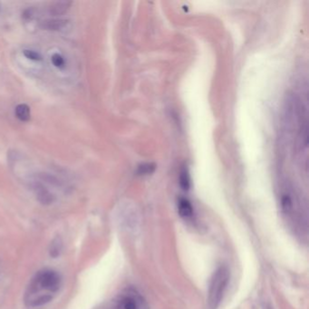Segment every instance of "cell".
Here are the masks:
<instances>
[{"instance_id": "ba28073f", "label": "cell", "mask_w": 309, "mask_h": 309, "mask_svg": "<svg viewBox=\"0 0 309 309\" xmlns=\"http://www.w3.org/2000/svg\"><path fill=\"white\" fill-rule=\"evenodd\" d=\"M63 250V240L61 237H56L51 242L49 246V254L53 258H56L60 256Z\"/></svg>"}, {"instance_id": "7c38bea8", "label": "cell", "mask_w": 309, "mask_h": 309, "mask_svg": "<svg viewBox=\"0 0 309 309\" xmlns=\"http://www.w3.org/2000/svg\"><path fill=\"white\" fill-rule=\"evenodd\" d=\"M24 56L29 59V60H32V61H41L42 60V56L41 54L34 51V50H30V49H26L23 51Z\"/></svg>"}, {"instance_id": "30bf717a", "label": "cell", "mask_w": 309, "mask_h": 309, "mask_svg": "<svg viewBox=\"0 0 309 309\" xmlns=\"http://www.w3.org/2000/svg\"><path fill=\"white\" fill-rule=\"evenodd\" d=\"M51 62L56 68H60V69L66 66V59L60 54H54L53 56H51Z\"/></svg>"}, {"instance_id": "8992f818", "label": "cell", "mask_w": 309, "mask_h": 309, "mask_svg": "<svg viewBox=\"0 0 309 309\" xmlns=\"http://www.w3.org/2000/svg\"><path fill=\"white\" fill-rule=\"evenodd\" d=\"M72 5V2L69 1H58L52 3V5L49 6V14L58 16H63L70 10Z\"/></svg>"}, {"instance_id": "9c48e42d", "label": "cell", "mask_w": 309, "mask_h": 309, "mask_svg": "<svg viewBox=\"0 0 309 309\" xmlns=\"http://www.w3.org/2000/svg\"><path fill=\"white\" fill-rule=\"evenodd\" d=\"M14 114L18 119H20V121L28 122L30 119V108L28 106L24 104H20L18 106L16 107Z\"/></svg>"}, {"instance_id": "3957f363", "label": "cell", "mask_w": 309, "mask_h": 309, "mask_svg": "<svg viewBox=\"0 0 309 309\" xmlns=\"http://www.w3.org/2000/svg\"><path fill=\"white\" fill-rule=\"evenodd\" d=\"M110 309H148V304L137 290L129 288L116 298Z\"/></svg>"}, {"instance_id": "277c9868", "label": "cell", "mask_w": 309, "mask_h": 309, "mask_svg": "<svg viewBox=\"0 0 309 309\" xmlns=\"http://www.w3.org/2000/svg\"><path fill=\"white\" fill-rule=\"evenodd\" d=\"M33 190H34L36 197L38 198L39 202L44 206H49L53 204L56 200V197L54 194L49 190L48 188H46L43 184L40 182H36L33 185Z\"/></svg>"}, {"instance_id": "52a82bcc", "label": "cell", "mask_w": 309, "mask_h": 309, "mask_svg": "<svg viewBox=\"0 0 309 309\" xmlns=\"http://www.w3.org/2000/svg\"><path fill=\"white\" fill-rule=\"evenodd\" d=\"M178 210H179L180 215L184 218H190L194 215L192 205L187 198H180L178 202Z\"/></svg>"}, {"instance_id": "8fae6325", "label": "cell", "mask_w": 309, "mask_h": 309, "mask_svg": "<svg viewBox=\"0 0 309 309\" xmlns=\"http://www.w3.org/2000/svg\"><path fill=\"white\" fill-rule=\"evenodd\" d=\"M180 184L182 188L187 190L190 188V177H188V172L186 170H184L182 172H180Z\"/></svg>"}, {"instance_id": "6da1fadb", "label": "cell", "mask_w": 309, "mask_h": 309, "mask_svg": "<svg viewBox=\"0 0 309 309\" xmlns=\"http://www.w3.org/2000/svg\"><path fill=\"white\" fill-rule=\"evenodd\" d=\"M61 285V278L56 271L44 270L38 272L29 285L26 300L40 294H54Z\"/></svg>"}, {"instance_id": "4fadbf2b", "label": "cell", "mask_w": 309, "mask_h": 309, "mask_svg": "<svg viewBox=\"0 0 309 309\" xmlns=\"http://www.w3.org/2000/svg\"><path fill=\"white\" fill-rule=\"evenodd\" d=\"M154 166L152 164H144L139 168V174H144V175L150 174L154 172Z\"/></svg>"}, {"instance_id": "7a4b0ae2", "label": "cell", "mask_w": 309, "mask_h": 309, "mask_svg": "<svg viewBox=\"0 0 309 309\" xmlns=\"http://www.w3.org/2000/svg\"><path fill=\"white\" fill-rule=\"evenodd\" d=\"M230 270L227 266H220L213 273L208 285L207 308L217 309L222 303L223 296L230 282Z\"/></svg>"}, {"instance_id": "5b68a950", "label": "cell", "mask_w": 309, "mask_h": 309, "mask_svg": "<svg viewBox=\"0 0 309 309\" xmlns=\"http://www.w3.org/2000/svg\"><path fill=\"white\" fill-rule=\"evenodd\" d=\"M68 20H59V18H52V20H43L39 26L44 30L49 31H61L68 26Z\"/></svg>"}]
</instances>
